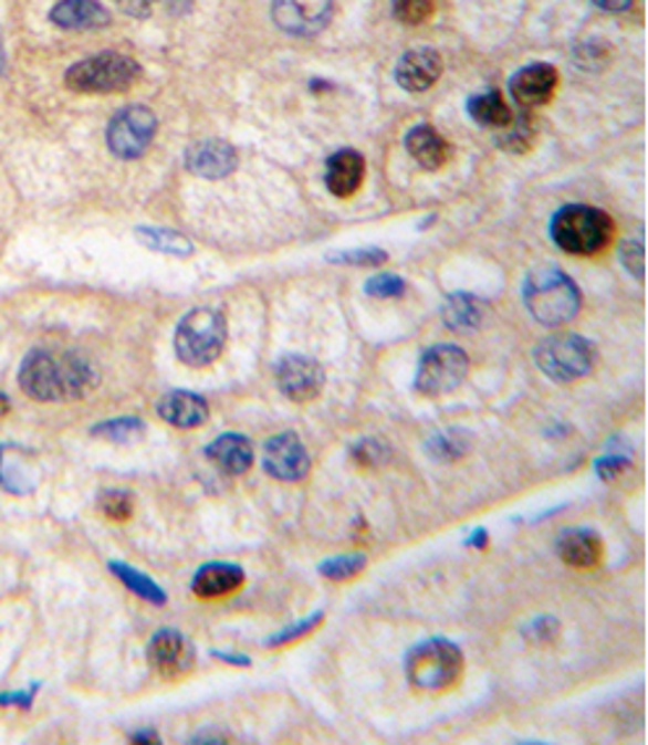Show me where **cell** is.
I'll use <instances>...</instances> for the list:
<instances>
[{
  "mask_svg": "<svg viewBox=\"0 0 648 745\" xmlns=\"http://www.w3.org/2000/svg\"><path fill=\"white\" fill-rule=\"evenodd\" d=\"M554 90H557V71L550 63H534L510 78V95L521 107L546 105Z\"/></svg>",
  "mask_w": 648,
  "mask_h": 745,
  "instance_id": "9a60e30c",
  "label": "cell"
},
{
  "mask_svg": "<svg viewBox=\"0 0 648 745\" xmlns=\"http://www.w3.org/2000/svg\"><path fill=\"white\" fill-rule=\"evenodd\" d=\"M596 9L602 11H609V13H620V11H628L633 0H592Z\"/></svg>",
  "mask_w": 648,
  "mask_h": 745,
  "instance_id": "b9f144b4",
  "label": "cell"
},
{
  "mask_svg": "<svg viewBox=\"0 0 648 745\" xmlns=\"http://www.w3.org/2000/svg\"><path fill=\"white\" fill-rule=\"evenodd\" d=\"M534 361L544 377L552 382L571 385L592 375L596 364V350L592 343L575 333H557L539 343Z\"/></svg>",
  "mask_w": 648,
  "mask_h": 745,
  "instance_id": "8992f818",
  "label": "cell"
},
{
  "mask_svg": "<svg viewBox=\"0 0 648 745\" xmlns=\"http://www.w3.org/2000/svg\"><path fill=\"white\" fill-rule=\"evenodd\" d=\"M155 134V113L144 105H128L107 126V147L121 160H136L153 145Z\"/></svg>",
  "mask_w": 648,
  "mask_h": 745,
  "instance_id": "9c48e42d",
  "label": "cell"
},
{
  "mask_svg": "<svg viewBox=\"0 0 648 745\" xmlns=\"http://www.w3.org/2000/svg\"><path fill=\"white\" fill-rule=\"evenodd\" d=\"M205 455L218 465L222 474L228 476H241L247 474L254 463V445L247 434L239 432H228L220 434L218 440H212L210 445L205 448Z\"/></svg>",
  "mask_w": 648,
  "mask_h": 745,
  "instance_id": "ffe728a7",
  "label": "cell"
},
{
  "mask_svg": "<svg viewBox=\"0 0 648 745\" xmlns=\"http://www.w3.org/2000/svg\"><path fill=\"white\" fill-rule=\"evenodd\" d=\"M366 563H369V557H366L364 552L337 555L320 563V576L327 578V581H351V578H356L358 573L366 568Z\"/></svg>",
  "mask_w": 648,
  "mask_h": 745,
  "instance_id": "f546056e",
  "label": "cell"
},
{
  "mask_svg": "<svg viewBox=\"0 0 648 745\" xmlns=\"http://www.w3.org/2000/svg\"><path fill=\"white\" fill-rule=\"evenodd\" d=\"M468 369H471V361L463 348L452 346V343H439V346L424 350L414 385L427 398L448 396L466 382Z\"/></svg>",
  "mask_w": 648,
  "mask_h": 745,
  "instance_id": "ba28073f",
  "label": "cell"
},
{
  "mask_svg": "<svg viewBox=\"0 0 648 745\" xmlns=\"http://www.w3.org/2000/svg\"><path fill=\"white\" fill-rule=\"evenodd\" d=\"M6 69V55H3V40H0V74H3Z\"/></svg>",
  "mask_w": 648,
  "mask_h": 745,
  "instance_id": "7dc6e473",
  "label": "cell"
},
{
  "mask_svg": "<svg viewBox=\"0 0 648 745\" xmlns=\"http://www.w3.org/2000/svg\"><path fill=\"white\" fill-rule=\"evenodd\" d=\"M487 544H489L487 528H473V532L466 536V547H471V549H484Z\"/></svg>",
  "mask_w": 648,
  "mask_h": 745,
  "instance_id": "7bdbcfd3",
  "label": "cell"
},
{
  "mask_svg": "<svg viewBox=\"0 0 648 745\" xmlns=\"http://www.w3.org/2000/svg\"><path fill=\"white\" fill-rule=\"evenodd\" d=\"M11 411V403H9V398H6L3 396V392H0V419H3L6 417V413H9Z\"/></svg>",
  "mask_w": 648,
  "mask_h": 745,
  "instance_id": "bcb514c9",
  "label": "cell"
},
{
  "mask_svg": "<svg viewBox=\"0 0 648 745\" xmlns=\"http://www.w3.org/2000/svg\"><path fill=\"white\" fill-rule=\"evenodd\" d=\"M487 319V304L471 293H452L442 306V322L456 333H471L479 329Z\"/></svg>",
  "mask_w": 648,
  "mask_h": 745,
  "instance_id": "cb8c5ba5",
  "label": "cell"
},
{
  "mask_svg": "<svg viewBox=\"0 0 648 745\" xmlns=\"http://www.w3.org/2000/svg\"><path fill=\"white\" fill-rule=\"evenodd\" d=\"M111 573L115 578H118L121 584L126 586L128 591H134L136 597L149 601V605L163 607L165 601H168V594L163 591V586H157V581H153L147 573H139L136 568H132V565L118 563V560L111 563Z\"/></svg>",
  "mask_w": 648,
  "mask_h": 745,
  "instance_id": "d4e9b609",
  "label": "cell"
},
{
  "mask_svg": "<svg viewBox=\"0 0 648 745\" xmlns=\"http://www.w3.org/2000/svg\"><path fill=\"white\" fill-rule=\"evenodd\" d=\"M226 340V317L218 309H191L178 322L176 335H173L178 361L191 369H205L218 361Z\"/></svg>",
  "mask_w": 648,
  "mask_h": 745,
  "instance_id": "277c9868",
  "label": "cell"
},
{
  "mask_svg": "<svg viewBox=\"0 0 648 745\" xmlns=\"http://www.w3.org/2000/svg\"><path fill=\"white\" fill-rule=\"evenodd\" d=\"M393 11L403 24L416 27L431 19V13H435V0H395Z\"/></svg>",
  "mask_w": 648,
  "mask_h": 745,
  "instance_id": "d6a6232c",
  "label": "cell"
},
{
  "mask_svg": "<svg viewBox=\"0 0 648 745\" xmlns=\"http://www.w3.org/2000/svg\"><path fill=\"white\" fill-rule=\"evenodd\" d=\"M468 113H471V118L477 124L489 128H505L513 124V113H510V107L505 105L500 92H487V95L471 97L468 99Z\"/></svg>",
  "mask_w": 648,
  "mask_h": 745,
  "instance_id": "484cf974",
  "label": "cell"
},
{
  "mask_svg": "<svg viewBox=\"0 0 648 745\" xmlns=\"http://www.w3.org/2000/svg\"><path fill=\"white\" fill-rule=\"evenodd\" d=\"M439 76H442V55L431 48L410 50L395 69V78L406 92H427Z\"/></svg>",
  "mask_w": 648,
  "mask_h": 745,
  "instance_id": "2e32d148",
  "label": "cell"
},
{
  "mask_svg": "<svg viewBox=\"0 0 648 745\" xmlns=\"http://www.w3.org/2000/svg\"><path fill=\"white\" fill-rule=\"evenodd\" d=\"M333 9L335 0H272V19L288 34L312 38L330 24Z\"/></svg>",
  "mask_w": 648,
  "mask_h": 745,
  "instance_id": "8fae6325",
  "label": "cell"
},
{
  "mask_svg": "<svg viewBox=\"0 0 648 745\" xmlns=\"http://www.w3.org/2000/svg\"><path fill=\"white\" fill-rule=\"evenodd\" d=\"M50 21L63 30H103L111 24V13L97 0H61L50 11Z\"/></svg>",
  "mask_w": 648,
  "mask_h": 745,
  "instance_id": "7402d4cb",
  "label": "cell"
},
{
  "mask_svg": "<svg viewBox=\"0 0 648 745\" xmlns=\"http://www.w3.org/2000/svg\"><path fill=\"white\" fill-rule=\"evenodd\" d=\"M147 659L149 664L157 670V675L165 680H178L184 675H189L194 670V662H197V649L194 643L186 639L184 633L173 628H163L157 630L147 647Z\"/></svg>",
  "mask_w": 648,
  "mask_h": 745,
  "instance_id": "7c38bea8",
  "label": "cell"
},
{
  "mask_svg": "<svg viewBox=\"0 0 648 745\" xmlns=\"http://www.w3.org/2000/svg\"><path fill=\"white\" fill-rule=\"evenodd\" d=\"M121 6H124V9H128L134 13V3H139V11L142 13H147L149 11V0H118Z\"/></svg>",
  "mask_w": 648,
  "mask_h": 745,
  "instance_id": "f6af8a7d",
  "label": "cell"
},
{
  "mask_svg": "<svg viewBox=\"0 0 648 745\" xmlns=\"http://www.w3.org/2000/svg\"><path fill=\"white\" fill-rule=\"evenodd\" d=\"M623 264H625V270L630 272L633 277H644V243L640 241H628V243H623Z\"/></svg>",
  "mask_w": 648,
  "mask_h": 745,
  "instance_id": "8d00e7d4",
  "label": "cell"
},
{
  "mask_svg": "<svg viewBox=\"0 0 648 745\" xmlns=\"http://www.w3.org/2000/svg\"><path fill=\"white\" fill-rule=\"evenodd\" d=\"M212 657L218 659V662H222V664H230V668H249V664H251V657L228 654V651H212Z\"/></svg>",
  "mask_w": 648,
  "mask_h": 745,
  "instance_id": "60d3db41",
  "label": "cell"
},
{
  "mask_svg": "<svg viewBox=\"0 0 648 745\" xmlns=\"http://www.w3.org/2000/svg\"><path fill=\"white\" fill-rule=\"evenodd\" d=\"M97 379L90 358L71 350H32L19 367V388L42 403L84 398L97 388Z\"/></svg>",
  "mask_w": 648,
  "mask_h": 745,
  "instance_id": "6da1fadb",
  "label": "cell"
},
{
  "mask_svg": "<svg viewBox=\"0 0 648 745\" xmlns=\"http://www.w3.org/2000/svg\"><path fill=\"white\" fill-rule=\"evenodd\" d=\"M523 304L539 325L560 327L578 317L581 291L560 267L531 270L523 281Z\"/></svg>",
  "mask_w": 648,
  "mask_h": 745,
  "instance_id": "7a4b0ae2",
  "label": "cell"
},
{
  "mask_svg": "<svg viewBox=\"0 0 648 745\" xmlns=\"http://www.w3.org/2000/svg\"><path fill=\"white\" fill-rule=\"evenodd\" d=\"M628 465L630 461L625 455H602L599 461H596V476L604 479V482H612V479L620 476Z\"/></svg>",
  "mask_w": 648,
  "mask_h": 745,
  "instance_id": "74e56055",
  "label": "cell"
},
{
  "mask_svg": "<svg viewBox=\"0 0 648 745\" xmlns=\"http://www.w3.org/2000/svg\"><path fill=\"white\" fill-rule=\"evenodd\" d=\"M157 413L176 429H197L210 419V406H207V400L199 392L170 390L157 403Z\"/></svg>",
  "mask_w": 648,
  "mask_h": 745,
  "instance_id": "e0dca14e",
  "label": "cell"
},
{
  "mask_svg": "<svg viewBox=\"0 0 648 745\" xmlns=\"http://www.w3.org/2000/svg\"><path fill=\"white\" fill-rule=\"evenodd\" d=\"M463 675V651L448 639H427L406 654V678L416 691H448Z\"/></svg>",
  "mask_w": 648,
  "mask_h": 745,
  "instance_id": "5b68a950",
  "label": "cell"
},
{
  "mask_svg": "<svg viewBox=\"0 0 648 745\" xmlns=\"http://www.w3.org/2000/svg\"><path fill=\"white\" fill-rule=\"evenodd\" d=\"M351 455H353V461L362 463V465H379V463L387 461V448L382 445L379 440L364 437V440H358L356 445L351 448Z\"/></svg>",
  "mask_w": 648,
  "mask_h": 745,
  "instance_id": "d590c367",
  "label": "cell"
},
{
  "mask_svg": "<svg viewBox=\"0 0 648 745\" xmlns=\"http://www.w3.org/2000/svg\"><path fill=\"white\" fill-rule=\"evenodd\" d=\"M366 176V162L364 157L353 149H341L327 160V176H324V183H327L330 195L348 199L362 189Z\"/></svg>",
  "mask_w": 648,
  "mask_h": 745,
  "instance_id": "44dd1931",
  "label": "cell"
},
{
  "mask_svg": "<svg viewBox=\"0 0 648 745\" xmlns=\"http://www.w3.org/2000/svg\"><path fill=\"white\" fill-rule=\"evenodd\" d=\"M552 241L573 256H592L609 246L615 225L596 207L567 204L552 218Z\"/></svg>",
  "mask_w": 648,
  "mask_h": 745,
  "instance_id": "3957f363",
  "label": "cell"
},
{
  "mask_svg": "<svg viewBox=\"0 0 648 745\" xmlns=\"http://www.w3.org/2000/svg\"><path fill=\"white\" fill-rule=\"evenodd\" d=\"M330 262L335 264H348V267H379V264L387 262V254L382 249H348V252L333 254Z\"/></svg>",
  "mask_w": 648,
  "mask_h": 745,
  "instance_id": "e575fe53",
  "label": "cell"
},
{
  "mask_svg": "<svg viewBox=\"0 0 648 745\" xmlns=\"http://www.w3.org/2000/svg\"><path fill=\"white\" fill-rule=\"evenodd\" d=\"M239 165V155L236 149L222 139H207V141H197V145L189 147L186 153V168L191 170L194 176L199 178H226L236 170Z\"/></svg>",
  "mask_w": 648,
  "mask_h": 745,
  "instance_id": "5bb4252c",
  "label": "cell"
},
{
  "mask_svg": "<svg viewBox=\"0 0 648 745\" xmlns=\"http://www.w3.org/2000/svg\"><path fill=\"white\" fill-rule=\"evenodd\" d=\"M132 737L139 743H160V737H157L153 730H139V733H134Z\"/></svg>",
  "mask_w": 648,
  "mask_h": 745,
  "instance_id": "ee69618b",
  "label": "cell"
},
{
  "mask_svg": "<svg viewBox=\"0 0 648 745\" xmlns=\"http://www.w3.org/2000/svg\"><path fill=\"white\" fill-rule=\"evenodd\" d=\"M322 620H324L322 612L309 615V618L293 622V626L283 628V630H280V633L270 636V639H264V647H288V643L304 639V636H309V633H312V630H316V626H320Z\"/></svg>",
  "mask_w": 648,
  "mask_h": 745,
  "instance_id": "1f68e13d",
  "label": "cell"
},
{
  "mask_svg": "<svg viewBox=\"0 0 648 745\" xmlns=\"http://www.w3.org/2000/svg\"><path fill=\"white\" fill-rule=\"evenodd\" d=\"M525 633H539V641L546 643V641H550V639H546V633L557 636V622H554L552 618H542V620H536L534 626H529Z\"/></svg>",
  "mask_w": 648,
  "mask_h": 745,
  "instance_id": "ab89813d",
  "label": "cell"
},
{
  "mask_svg": "<svg viewBox=\"0 0 648 745\" xmlns=\"http://www.w3.org/2000/svg\"><path fill=\"white\" fill-rule=\"evenodd\" d=\"M557 555L575 570H592L604 557L602 536L592 528H567L557 536Z\"/></svg>",
  "mask_w": 648,
  "mask_h": 745,
  "instance_id": "ac0fdd59",
  "label": "cell"
},
{
  "mask_svg": "<svg viewBox=\"0 0 648 745\" xmlns=\"http://www.w3.org/2000/svg\"><path fill=\"white\" fill-rule=\"evenodd\" d=\"M275 382L278 390L283 392L288 400L309 403V400L320 398V392L324 388V369L320 361H314V358L293 354L278 361Z\"/></svg>",
  "mask_w": 648,
  "mask_h": 745,
  "instance_id": "4fadbf2b",
  "label": "cell"
},
{
  "mask_svg": "<svg viewBox=\"0 0 648 745\" xmlns=\"http://www.w3.org/2000/svg\"><path fill=\"white\" fill-rule=\"evenodd\" d=\"M468 450H471V437L460 429H450V432H439L427 442V455L431 461L452 463L460 461Z\"/></svg>",
  "mask_w": 648,
  "mask_h": 745,
  "instance_id": "83f0119b",
  "label": "cell"
},
{
  "mask_svg": "<svg viewBox=\"0 0 648 745\" xmlns=\"http://www.w3.org/2000/svg\"><path fill=\"white\" fill-rule=\"evenodd\" d=\"M136 239L160 254L189 256L194 252V243L170 228H136Z\"/></svg>",
  "mask_w": 648,
  "mask_h": 745,
  "instance_id": "4316f807",
  "label": "cell"
},
{
  "mask_svg": "<svg viewBox=\"0 0 648 745\" xmlns=\"http://www.w3.org/2000/svg\"><path fill=\"white\" fill-rule=\"evenodd\" d=\"M406 149L424 170H439L445 168V162L450 160V141L445 136H439L435 128L421 124L410 128L406 136Z\"/></svg>",
  "mask_w": 648,
  "mask_h": 745,
  "instance_id": "603a6c76",
  "label": "cell"
},
{
  "mask_svg": "<svg viewBox=\"0 0 648 745\" xmlns=\"http://www.w3.org/2000/svg\"><path fill=\"white\" fill-rule=\"evenodd\" d=\"M97 511L115 523H124L134 515V494L124 490H105L97 497Z\"/></svg>",
  "mask_w": 648,
  "mask_h": 745,
  "instance_id": "4dcf8cb0",
  "label": "cell"
},
{
  "mask_svg": "<svg viewBox=\"0 0 648 745\" xmlns=\"http://www.w3.org/2000/svg\"><path fill=\"white\" fill-rule=\"evenodd\" d=\"M34 688L27 691H13V693H0V706H19V709H32L34 704Z\"/></svg>",
  "mask_w": 648,
  "mask_h": 745,
  "instance_id": "f35d334b",
  "label": "cell"
},
{
  "mask_svg": "<svg viewBox=\"0 0 648 745\" xmlns=\"http://www.w3.org/2000/svg\"><path fill=\"white\" fill-rule=\"evenodd\" d=\"M243 581H247V573L241 565L236 563H207L194 573L191 578V591L199 599H220L228 594L239 591Z\"/></svg>",
  "mask_w": 648,
  "mask_h": 745,
  "instance_id": "d6986e66",
  "label": "cell"
},
{
  "mask_svg": "<svg viewBox=\"0 0 648 745\" xmlns=\"http://www.w3.org/2000/svg\"><path fill=\"white\" fill-rule=\"evenodd\" d=\"M364 291L374 298H398L406 293V281L398 275H393V272H377V275L366 281Z\"/></svg>",
  "mask_w": 648,
  "mask_h": 745,
  "instance_id": "836d02e7",
  "label": "cell"
},
{
  "mask_svg": "<svg viewBox=\"0 0 648 745\" xmlns=\"http://www.w3.org/2000/svg\"><path fill=\"white\" fill-rule=\"evenodd\" d=\"M264 471L278 482H301L312 469V458L296 432H280L264 442Z\"/></svg>",
  "mask_w": 648,
  "mask_h": 745,
  "instance_id": "30bf717a",
  "label": "cell"
},
{
  "mask_svg": "<svg viewBox=\"0 0 648 745\" xmlns=\"http://www.w3.org/2000/svg\"><path fill=\"white\" fill-rule=\"evenodd\" d=\"M92 434L103 437V440H111L115 445H126V442H136L139 437L147 434V424L136 417H118L92 427Z\"/></svg>",
  "mask_w": 648,
  "mask_h": 745,
  "instance_id": "f1b7e54d",
  "label": "cell"
},
{
  "mask_svg": "<svg viewBox=\"0 0 648 745\" xmlns=\"http://www.w3.org/2000/svg\"><path fill=\"white\" fill-rule=\"evenodd\" d=\"M139 63L121 53H100L92 59L79 61L69 69L66 84L84 95H111L124 92L139 78Z\"/></svg>",
  "mask_w": 648,
  "mask_h": 745,
  "instance_id": "52a82bcc",
  "label": "cell"
}]
</instances>
